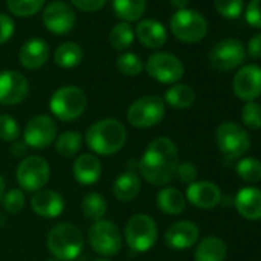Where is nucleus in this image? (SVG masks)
Instances as JSON below:
<instances>
[{
	"instance_id": "nucleus-38",
	"label": "nucleus",
	"mask_w": 261,
	"mask_h": 261,
	"mask_svg": "<svg viewBox=\"0 0 261 261\" xmlns=\"http://www.w3.org/2000/svg\"><path fill=\"white\" fill-rule=\"evenodd\" d=\"M215 10L226 19H238L244 10L243 0H214Z\"/></svg>"
},
{
	"instance_id": "nucleus-49",
	"label": "nucleus",
	"mask_w": 261,
	"mask_h": 261,
	"mask_svg": "<svg viewBox=\"0 0 261 261\" xmlns=\"http://www.w3.org/2000/svg\"><path fill=\"white\" fill-rule=\"evenodd\" d=\"M95 261H109V259H95Z\"/></svg>"
},
{
	"instance_id": "nucleus-47",
	"label": "nucleus",
	"mask_w": 261,
	"mask_h": 261,
	"mask_svg": "<svg viewBox=\"0 0 261 261\" xmlns=\"http://www.w3.org/2000/svg\"><path fill=\"white\" fill-rule=\"evenodd\" d=\"M4 195H5V180L2 175H0V203H2Z\"/></svg>"
},
{
	"instance_id": "nucleus-39",
	"label": "nucleus",
	"mask_w": 261,
	"mask_h": 261,
	"mask_svg": "<svg viewBox=\"0 0 261 261\" xmlns=\"http://www.w3.org/2000/svg\"><path fill=\"white\" fill-rule=\"evenodd\" d=\"M2 203H4L5 212L19 214L25 206V194H23L22 189H11L4 195Z\"/></svg>"
},
{
	"instance_id": "nucleus-30",
	"label": "nucleus",
	"mask_w": 261,
	"mask_h": 261,
	"mask_svg": "<svg viewBox=\"0 0 261 261\" xmlns=\"http://www.w3.org/2000/svg\"><path fill=\"white\" fill-rule=\"evenodd\" d=\"M83 145V137L77 130H66L56 139V151L62 157H74Z\"/></svg>"
},
{
	"instance_id": "nucleus-23",
	"label": "nucleus",
	"mask_w": 261,
	"mask_h": 261,
	"mask_svg": "<svg viewBox=\"0 0 261 261\" xmlns=\"http://www.w3.org/2000/svg\"><path fill=\"white\" fill-rule=\"evenodd\" d=\"M72 175L80 185H94L101 175V163L94 154H82L72 165Z\"/></svg>"
},
{
	"instance_id": "nucleus-20",
	"label": "nucleus",
	"mask_w": 261,
	"mask_h": 261,
	"mask_svg": "<svg viewBox=\"0 0 261 261\" xmlns=\"http://www.w3.org/2000/svg\"><path fill=\"white\" fill-rule=\"evenodd\" d=\"M233 206L243 218L250 221L261 220V189L252 186L240 189L233 198Z\"/></svg>"
},
{
	"instance_id": "nucleus-4",
	"label": "nucleus",
	"mask_w": 261,
	"mask_h": 261,
	"mask_svg": "<svg viewBox=\"0 0 261 261\" xmlns=\"http://www.w3.org/2000/svg\"><path fill=\"white\" fill-rule=\"evenodd\" d=\"M215 142L226 162H235L250 148V137L246 129L235 121H224L215 133Z\"/></svg>"
},
{
	"instance_id": "nucleus-41",
	"label": "nucleus",
	"mask_w": 261,
	"mask_h": 261,
	"mask_svg": "<svg viewBox=\"0 0 261 261\" xmlns=\"http://www.w3.org/2000/svg\"><path fill=\"white\" fill-rule=\"evenodd\" d=\"M175 175L178 177V180H180L181 183L191 185V183L195 181V178H197V175H198V171H197V168H195L194 163L185 162V163H178Z\"/></svg>"
},
{
	"instance_id": "nucleus-2",
	"label": "nucleus",
	"mask_w": 261,
	"mask_h": 261,
	"mask_svg": "<svg viewBox=\"0 0 261 261\" xmlns=\"http://www.w3.org/2000/svg\"><path fill=\"white\" fill-rule=\"evenodd\" d=\"M127 139L124 124L117 118H103L94 121L85 136L88 148L98 155H112L123 149Z\"/></svg>"
},
{
	"instance_id": "nucleus-26",
	"label": "nucleus",
	"mask_w": 261,
	"mask_h": 261,
	"mask_svg": "<svg viewBox=\"0 0 261 261\" xmlns=\"http://www.w3.org/2000/svg\"><path fill=\"white\" fill-rule=\"evenodd\" d=\"M157 207L166 215H180L186 209V198L180 189L168 186L157 194Z\"/></svg>"
},
{
	"instance_id": "nucleus-14",
	"label": "nucleus",
	"mask_w": 261,
	"mask_h": 261,
	"mask_svg": "<svg viewBox=\"0 0 261 261\" xmlns=\"http://www.w3.org/2000/svg\"><path fill=\"white\" fill-rule=\"evenodd\" d=\"M30 92V82L17 71L0 72V105L14 106L22 103Z\"/></svg>"
},
{
	"instance_id": "nucleus-13",
	"label": "nucleus",
	"mask_w": 261,
	"mask_h": 261,
	"mask_svg": "<svg viewBox=\"0 0 261 261\" xmlns=\"http://www.w3.org/2000/svg\"><path fill=\"white\" fill-rule=\"evenodd\" d=\"M244 60L246 48L237 39H226L218 42L209 54L211 66L218 71H232L241 66Z\"/></svg>"
},
{
	"instance_id": "nucleus-37",
	"label": "nucleus",
	"mask_w": 261,
	"mask_h": 261,
	"mask_svg": "<svg viewBox=\"0 0 261 261\" xmlns=\"http://www.w3.org/2000/svg\"><path fill=\"white\" fill-rule=\"evenodd\" d=\"M20 137V126L17 120L8 114H0V140L14 143Z\"/></svg>"
},
{
	"instance_id": "nucleus-18",
	"label": "nucleus",
	"mask_w": 261,
	"mask_h": 261,
	"mask_svg": "<svg viewBox=\"0 0 261 261\" xmlns=\"http://www.w3.org/2000/svg\"><path fill=\"white\" fill-rule=\"evenodd\" d=\"M200 237V229L194 221L181 220L174 223L165 233L166 244L174 250H186L192 247Z\"/></svg>"
},
{
	"instance_id": "nucleus-3",
	"label": "nucleus",
	"mask_w": 261,
	"mask_h": 261,
	"mask_svg": "<svg viewBox=\"0 0 261 261\" xmlns=\"http://www.w3.org/2000/svg\"><path fill=\"white\" fill-rule=\"evenodd\" d=\"M46 246L56 259L72 261L82 253L85 237L75 224L60 223L48 232Z\"/></svg>"
},
{
	"instance_id": "nucleus-25",
	"label": "nucleus",
	"mask_w": 261,
	"mask_h": 261,
	"mask_svg": "<svg viewBox=\"0 0 261 261\" xmlns=\"http://www.w3.org/2000/svg\"><path fill=\"white\" fill-rule=\"evenodd\" d=\"M194 256L195 261H226L227 246L221 238L209 235L198 243Z\"/></svg>"
},
{
	"instance_id": "nucleus-40",
	"label": "nucleus",
	"mask_w": 261,
	"mask_h": 261,
	"mask_svg": "<svg viewBox=\"0 0 261 261\" xmlns=\"http://www.w3.org/2000/svg\"><path fill=\"white\" fill-rule=\"evenodd\" d=\"M246 22L253 28H261V0H250L246 7Z\"/></svg>"
},
{
	"instance_id": "nucleus-7",
	"label": "nucleus",
	"mask_w": 261,
	"mask_h": 261,
	"mask_svg": "<svg viewBox=\"0 0 261 261\" xmlns=\"http://www.w3.org/2000/svg\"><path fill=\"white\" fill-rule=\"evenodd\" d=\"M166 105L165 100L155 95H146L136 100L127 109V121L134 127L148 129L159 124L165 118Z\"/></svg>"
},
{
	"instance_id": "nucleus-34",
	"label": "nucleus",
	"mask_w": 261,
	"mask_h": 261,
	"mask_svg": "<svg viewBox=\"0 0 261 261\" xmlns=\"http://www.w3.org/2000/svg\"><path fill=\"white\" fill-rule=\"evenodd\" d=\"M46 0H7V7L10 13L19 17H30L37 14Z\"/></svg>"
},
{
	"instance_id": "nucleus-45",
	"label": "nucleus",
	"mask_w": 261,
	"mask_h": 261,
	"mask_svg": "<svg viewBox=\"0 0 261 261\" xmlns=\"http://www.w3.org/2000/svg\"><path fill=\"white\" fill-rule=\"evenodd\" d=\"M27 151H28L27 143L25 142H19V140H16L14 145H13V148H11V154L14 157H25L27 155Z\"/></svg>"
},
{
	"instance_id": "nucleus-24",
	"label": "nucleus",
	"mask_w": 261,
	"mask_h": 261,
	"mask_svg": "<svg viewBox=\"0 0 261 261\" xmlns=\"http://www.w3.org/2000/svg\"><path fill=\"white\" fill-rule=\"evenodd\" d=\"M140 191H142L140 177L133 171H126L120 174L112 186V194L118 201H133L134 198H137Z\"/></svg>"
},
{
	"instance_id": "nucleus-44",
	"label": "nucleus",
	"mask_w": 261,
	"mask_h": 261,
	"mask_svg": "<svg viewBox=\"0 0 261 261\" xmlns=\"http://www.w3.org/2000/svg\"><path fill=\"white\" fill-rule=\"evenodd\" d=\"M246 54L250 59H261V34H256L249 40Z\"/></svg>"
},
{
	"instance_id": "nucleus-27",
	"label": "nucleus",
	"mask_w": 261,
	"mask_h": 261,
	"mask_svg": "<svg viewBox=\"0 0 261 261\" xmlns=\"http://www.w3.org/2000/svg\"><path fill=\"white\" fill-rule=\"evenodd\" d=\"M112 8L123 22H137L146 11V0H112Z\"/></svg>"
},
{
	"instance_id": "nucleus-42",
	"label": "nucleus",
	"mask_w": 261,
	"mask_h": 261,
	"mask_svg": "<svg viewBox=\"0 0 261 261\" xmlns=\"http://www.w3.org/2000/svg\"><path fill=\"white\" fill-rule=\"evenodd\" d=\"M14 30H16V25L11 20V17H8L5 14H0V45L7 43L13 37Z\"/></svg>"
},
{
	"instance_id": "nucleus-5",
	"label": "nucleus",
	"mask_w": 261,
	"mask_h": 261,
	"mask_svg": "<svg viewBox=\"0 0 261 261\" xmlns=\"http://www.w3.org/2000/svg\"><path fill=\"white\" fill-rule=\"evenodd\" d=\"M88 106L86 94L77 86H62L49 98V109L62 121H74Z\"/></svg>"
},
{
	"instance_id": "nucleus-16",
	"label": "nucleus",
	"mask_w": 261,
	"mask_h": 261,
	"mask_svg": "<svg viewBox=\"0 0 261 261\" xmlns=\"http://www.w3.org/2000/svg\"><path fill=\"white\" fill-rule=\"evenodd\" d=\"M43 23L48 31L57 36H63L72 31L75 27V13L65 2H51L43 11Z\"/></svg>"
},
{
	"instance_id": "nucleus-11",
	"label": "nucleus",
	"mask_w": 261,
	"mask_h": 261,
	"mask_svg": "<svg viewBox=\"0 0 261 261\" xmlns=\"http://www.w3.org/2000/svg\"><path fill=\"white\" fill-rule=\"evenodd\" d=\"M145 69L149 77L160 83H175L185 75V66L181 60L169 53L152 54L145 65Z\"/></svg>"
},
{
	"instance_id": "nucleus-21",
	"label": "nucleus",
	"mask_w": 261,
	"mask_h": 261,
	"mask_svg": "<svg viewBox=\"0 0 261 261\" xmlns=\"http://www.w3.org/2000/svg\"><path fill=\"white\" fill-rule=\"evenodd\" d=\"M49 59V46L42 39H31L20 48L19 60L23 68L27 69H39L42 68Z\"/></svg>"
},
{
	"instance_id": "nucleus-29",
	"label": "nucleus",
	"mask_w": 261,
	"mask_h": 261,
	"mask_svg": "<svg viewBox=\"0 0 261 261\" xmlns=\"http://www.w3.org/2000/svg\"><path fill=\"white\" fill-rule=\"evenodd\" d=\"M165 101L177 109H188L195 101V91L189 85H174L165 94Z\"/></svg>"
},
{
	"instance_id": "nucleus-19",
	"label": "nucleus",
	"mask_w": 261,
	"mask_h": 261,
	"mask_svg": "<svg viewBox=\"0 0 261 261\" xmlns=\"http://www.w3.org/2000/svg\"><path fill=\"white\" fill-rule=\"evenodd\" d=\"M31 209L43 218H57L65 209V200L56 191L40 189L31 198Z\"/></svg>"
},
{
	"instance_id": "nucleus-10",
	"label": "nucleus",
	"mask_w": 261,
	"mask_h": 261,
	"mask_svg": "<svg viewBox=\"0 0 261 261\" xmlns=\"http://www.w3.org/2000/svg\"><path fill=\"white\" fill-rule=\"evenodd\" d=\"M171 31L185 43H197L206 37L207 22L194 10H178L171 19Z\"/></svg>"
},
{
	"instance_id": "nucleus-6",
	"label": "nucleus",
	"mask_w": 261,
	"mask_h": 261,
	"mask_svg": "<svg viewBox=\"0 0 261 261\" xmlns=\"http://www.w3.org/2000/svg\"><path fill=\"white\" fill-rule=\"evenodd\" d=\"M159 237L157 223L146 214L133 215L124 226V240L136 252H148L152 249Z\"/></svg>"
},
{
	"instance_id": "nucleus-33",
	"label": "nucleus",
	"mask_w": 261,
	"mask_h": 261,
	"mask_svg": "<svg viewBox=\"0 0 261 261\" xmlns=\"http://www.w3.org/2000/svg\"><path fill=\"white\" fill-rule=\"evenodd\" d=\"M237 175L246 183L261 181V162L255 157H243L235 166Z\"/></svg>"
},
{
	"instance_id": "nucleus-32",
	"label": "nucleus",
	"mask_w": 261,
	"mask_h": 261,
	"mask_svg": "<svg viewBox=\"0 0 261 261\" xmlns=\"http://www.w3.org/2000/svg\"><path fill=\"white\" fill-rule=\"evenodd\" d=\"M134 37L136 33L130 28V25L126 22H120L109 33V45L117 51H124L133 45Z\"/></svg>"
},
{
	"instance_id": "nucleus-43",
	"label": "nucleus",
	"mask_w": 261,
	"mask_h": 261,
	"mask_svg": "<svg viewBox=\"0 0 261 261\" xmlns=\"http://www.w3.org/2000/svg\"><path fill=\"white\" fill-rule=\"evenodd\" d=\"M71 4L85 13H95L101 10L106 4V0H71Z\"/></svg>"
},
{
	"instance_id": "nucleus-8",
	"label": "nucleus",
	"mask_w": 261,
	"mask_h": 261,
	"mask_svg": "<svg viewBox=\"0 0 261 261\" xmlns=\"http://www.w3.org/2000/svg\"><path fill=\"white\" fill-rule=\"evenodd\" d=\"M16 177L23 191L37 192L48 185L51 178V168L43 157L30 155L19 163Z\"/></svg>"
},
{
	"instance_id": "nucleus-28",
	"label": "nucleus",
	"mask_w": 261,
	"mask_h": 261,
	"mask_svg": "<svg viewBox=\"0 0 261 261\" xmlns=\"http://www.w3.org/2000/svg\"><path fill=\"white\" fill-rule=\"evenodd\" d=\"M82 60H83V49L80 45H77L74 42H66L63 45H60L54 53L56 65L60 68H65V69L79 66L82 63Z\"/></svg>"
},
{
	"instance_id": "nucleus-1",
	"label": "nucleus",
	"mask_w": 261,
	"mask_h": 261,
	"mask_svg": "<svg viewBox=\"0 0 261 261\" xmlns=\"http://www.w3.org/2000/svg\"><path fill=\"white\" fill-rule=\"evenodd\" d=\"M178 163L177 145L168 137H157L143 152L139 162V171L148 183L165 186L175 177Z\"/></svg>"
},
{
	"instance_id": "nucleus-15",
	"label": "nucleus",
	"mask_w": 261,
	"mask_h": 261,
	"mask_svg": "<svg viewBox=\"0 0 261 261\" xmlns=\"http://www.w3.org/2000/svg\"><path fill=\"white\" fill-rule=\"evenodd\" d=\"M232 88L240 100L255 101L261 95V68L258 65H246L233 75Z\"/></svg>"
},
{
	"instance_id": "nucleus-9",
	"label": "nucleus",
	"mask_w": 261,
	"mask_h": 261,
	"mask_svg": "<svg viewBox=\"0 0 261 261\" xmlns=\"http://www.w3.org/2000/svg\"><path fill=\"white\" fill-rule=\"evenodd\" d=\"M88 241L94 252L103 256H112L121 249V233L115 223L111 220H98L94 221L88 230Z\"/></svg>"
},
{
	"instance_id": "nucleus-22",
	"label": "nucleus",
	"mask_w": 261,
	"mask_h": 261,
	"mask_svg": "<svg viewBox=\"0 0 261 261\" xmlns=\"http://www.w3.org/2000/svg\"><path fill=\"white\" fill-rule=\"evenodd\" d=\"M137 34L139 42L151 49H159L166 43L168 34L165 27L157 22L155 19H145L140 20L137 25V30L134 31Z\"/></svg>"
},
{
	"instance_id": "nucleus-17",
	"label": "nucleus",
	"mask_w": 261,
	"mask_h": 261,
	"mask_svg": "<svg viewBox=\"0 0 261 261\" xmlns=\"http://www.w3.org/2000/svg\"><path fill=\"white\" fill-rule=\"evenodd\" d=\"M192 206L200 209H214L221 203V189L212 181H194L186 189L185 197Z\"/></svg>"
},
{
	"instance_id": "nucleus-12",
	"label": "nucleus",
	"mask_w": 261,
	"mask_h": 261,
	"mask_svg": "<svg viewBox=\"0 0 261 261\" xmlns=\"http://www.w3.org/2000/svg\"><path fill=\"white\" fill-rule=\"evenodd\" d=\"M57 139V123L51 115H36L33 117L25 130L23 142L28 148L33 149H45Z\"/></svg>"
},
{
	"instance_id": "nucleus-48",
	"label": "nucleus",
	"mask_w": 261,
	"mask_h": 261,
	"mask_svg": "<svg viewBox=\"0 0 261 261\" xmlns=\"http://www.w3.org/2000/svg\"><path fill=\"white\" fill-rule=\"evenodd\" d=\"M46 261H59V259H56V258H54V259H46Z\"/></svg>"
},
{
	"instance_id": "nucleus-36",
	"label": "nucleus",
	"mask_w": 261,
	"mask_h": 261,
	"mask_svg": "<svg viewBox=\"0 0 261 261\" xmlns=\"http://www.w3.org/2000/svg\"><path fill=\"white\" fill-rule=\"evenodd\" d=\"M241 121L250 130L261 129V105L256 101H247L241 109Z\"/></svg>"
},
{
	"instance_id": "nucleus-46",
	"label": "nucleus",
	"mask_w": 261,
	"mask_h": 261,
	"mask_svg": "<svg viewBox=\"0 0 261 261\" xmlns=\"http://www.w3.org/2000/svg\"><path fill=\"white\" fill-rule=\"evenodd\" d=\"M169 2H171L175 8H178V10H185V8H186V5L189 4V0H169Z\"/></svg>"
},
{
	"instance_id": "nucleus-35",
	"label": "nucleus",
	"mask_w": 261,
	"mask_h": 261,
	"mask_svg": "<svg viewBox=\"0 0 261 261\" xmlns=\"http://www.w3.org/2000/svg\"><path fill=\"white\" fill-rule=\"evenodd\" d=\"M117 69L127 77H136L143 72V63L134 53H124L117 59Z\"/></svg>"
},
{
	"instance_id": "nucleus-31",
	"label": "nucleus",
	"mask_w": 261,
	"mask_h": 261,
	"mask_svg": "<svg viewBox=\"0 0 261 261\" xmlns=\"http://www.w3.org/2000/svg\"><path fill=\"white\" fill-rule=\"evenodd\" d=\"M82 211L86 218H89L92 221H98V220H103V217L106 215L108 203L101 194L91 192V194L85 195V198L82 201Z\"/></svg>"
}]
</instances>
